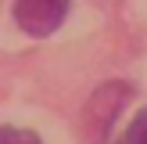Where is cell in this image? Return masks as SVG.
<instances>
[{"mask_svg": "<svg viewBox=\"0 0 147 144\" xmlns=\"http://www.w3.org/2000/svg\"><path fill=\"white\" fill-rule=\"evenodd\" d=\"M129 101V83H104L93 90L90 105L83 112V133L90 144H104L108 130H111L115 115L122 112V105Z\"/></svg>", "mask_w": 147, "mask_h": 144, "instance_id": "1", "label": "cell"}, {"mask_svg": "<svg viewBox=\"0 0 147 144\" xmlns=\"http://www.w3.org/2000/svg\"><path fill=\"white\" fill-rule=\"evenodd\" d=\"M68 14V0H18L14 22L29 36H50Z\"/></svg>", "mask_w": 147, "mask_h": 144, "instance_id": "2", "label": "cell"}, {"mask_svg": "<svg viewBox=\"0 0 147 144\" xmlns=\"http://www.w3.org/2000/svg\"><path fill=\"white\" fill-rule=\"evenodd\" d=\"M115 144H147V108L136 112V119L126 126V133H122Z\"/></svg>", "mask_w": 147, "mask_h": 144, "instance_id": "3", "label": "cell"}, {"mask_svg": "<svg viewBox=\"0 0 147 144\" xmlns=\"http://www.w3.org/2000/svg\"><path fill=\"white\" fill-rule=\"evenodd\" d=\"M0 144H40V137L32 130H18V126H0Z\"/></svg>", "mask_w": 147, "mask_h": 144, "instance_id": "4", "label": "cell"}]
</instances>
